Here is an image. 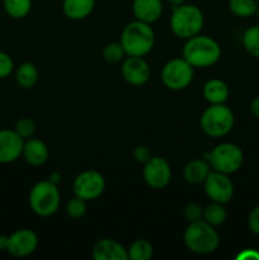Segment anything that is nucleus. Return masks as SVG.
<instances>
[{"label":"nucleus","mask_w":259,"mask_h":260,"mask_svg":"<svg viewBox=\"0 0 259 260\" xmlns=\"http://www.w3.org/2000/svg\"><path fill=\"white\" fill-rule=\"evenodd\" d=\"M220 45L210 36L197 35L185 40L182 57L193 68L205 69L217 63L221 58Z\"/></svg>","instance_id":"1"},{"label":"nucleus","mask_w":259,"mask_h":260,"mask_svg":"<svg viewBox=\"0 0 259 260\" xmlns=\"http://www.w3.org/2000/svg\"><path fill=\"white\" fill-rule=\"evenodd\" d=\"M119 42L126 51L127 56L144 57L154 47L155 32L151 24L135 19L123 28Z\"/></svg>","instance_id":"2"},{"label":"nucleus","mask_w":259,"mask_h":260,"mask_svg":"<svg viewBox=\"0 0 259 260\" xmlns=\"http://www.w3.org/2000/svg\"><path fill=\"white\" fill-rule=\"evenodd\" d=\"M183 240L188 250L198 255L212 254L220 246V235L216 229L205 220L189 222L184 230Z\"/></svg>","instance_id":"3"},{"label":"nucleus","mask_w":259,"mask_h":260,"mask_svg":"<svg viewBox=\"0 0 259 260\" xmlns=\"http://www.w3.org/2000/svg\"><path fill=\"white\" fill-rule=\"evenodd\" d=\"M203 24H205V17L202 10L197 5L184 3L178 7H173L170 29L178 38L188 40L200 35Z\"/></svg>","instance_id":"4"},{"label":"nucleus","mask_w":259,"mask_h":260,"mask_svg":"<svg viewBox=\"0 0 259 260\" xmlns=\"http://www.w3.org/2000/svg\"><path fill=\"white\" fill-rule=\"evenodd\" d=\"M28 203L35 215L40 217H50L57 212L61 203V194L57 185L50 180L37 182L29 190Z\"/></svg>","instance_id":"5"},{"label":"nucleus","mask_w":259,"mask_h":260,"mask_svg":"<svg viewBox=\"0 0 259 260\" xmlns=\"http://www.w3.org/2000/svg\"><path fill=\"white\" fill-rule=\"evenodd\" d=\"M235 124L233 111L226 104H210L200 118L203 134L212 139H220L231 132Z\"/></svg>","instance_id":"6"},{"label":"nucleus","mask_w":259,"mask_h":260,"mask_svg":"<svg viewBox=\"0 0 259 260\" xmlns=\"http://www.w3.org/2000/svg\"><path fill=\"white\" fill-rule=\"evenodd\" d=\"M206 160L211 169L222 174H234L244 162V152L233 142H222L207 154Z\"/></svg>","instance_id":"7"},{"label":"nucleus","mask_w":259,"mask_h":260,"mask_svg":"<svg viewBox=\"0 0 259 260\" xmlns=\"http://www.w3.org/2000/svg\"><path fill=\"white\" fill-rule=\"evenodd\" d=\"M160 76L165 88L179 91L190 85L195 76V68L183 57H175L163 66Z\"/></svg>","instance_id":"8"},{"label":"nucleus","mask_w":259,"mask_h":260,"mask_svg":"<svg viewBox=\"0 0 259 260\" xmlns=\"http://www.w3.org/2000/svg\"><path fill=\"white\" fill-rule=\"evenodd\" d=\"M106 189V179L99 172L93 169L84 170L76 175L73 183L74 194L83 198L86 202L101 197Z\"/></svg>","instance_id":"9"},{"label":"nucleus","mask_w":259,"mask_h":260,"mask_svg":"<svg viewBox=\"0 0 259 260\" xmlns=\"http://www.w3.org/2000/svg\"><path fill=\"white\" fill-rule=\"evenodd\" d=\"M142 178L152 189H163L172 180V168L161 156H151L144 164Z\"/></svg>","instance_id":"10"},{"label":"nucleus","mask_w":259,"mask_h":260,"mask_svg":"<svg viewBox=\"0 0 259 260\" xmlns=\"http://www.w3.org/2000/svg\"><path fill=\"white\" fill-rule=\"evenodd\" d=\"M203 184H205L206 196L212 202L225 205L233 200L235 188H234V183L231 182L228 174L211 170Z\"/></svg>","instance_id":"11"},{"label":"nucleus","mask_w":259,"mask_h":260,"mask_svg":"<svg viewBox=\"0 0 259 260\" xmlns=\"http://www.w3.org/2000/svg\"><path fill=\"white\" fill-rule=\"evenodd\" d=\"M38 236L30 229H19L9 235L7 251L15 258H25L36 251Z\"/></svg>","instance_id":"12"},{"label":"nucleus","mask_w":259,"mask_h":260,"mask_svg":"<svg viewBox=\"0 0 259 260\" xmlns=\"http://www.w3.org/2000/svg\"><path fill=\"white\" fill-rule=\"evenodd\" d=\"M121 73L126 83L134 86L145 85L151 75L147 61L140 56H127L122 61Z\"/></svg>","instance_id":"13"},{"label":"nucleus","mask_w":259,"mask_h":260,"mask_svg":"<svg viewBox=\"0 0 259 260\" xmlns=\"http://www.w3.org/2000/svg\"><path fill=\"white\" fill-rule=\"evenodd\" d=\"M24 140L14 129H0V164H12L22 156Z\"/></svg>","instance_id":"14"},{"label":"nucleus","mask_w":259,"mask_h":260,"mask_svg":"<svg viewBox=\"0 0 259 260\" xmlns=\"http://www.w3.org/2000/svg\"><path fill=\"white\" fill-rule=\"evenodd\" d=\"M93 258L95 260H127V249L113 239L104 238L93 246Z\"/></svg>","instance_id":"15"},{"label":"nucleus","mask_w":259,"mask_h":260,"mask_svg":"<svg viewBox=\"0 0 259 260\" xmlns=\"http://www.w3.org/2000/svg\"><path fill=\"white\" fill-rule=\"evenodd\" d=\"M22 156L25 162L32 167H42L47 162L50 151H48L47 145L42 140L30 137V139L24 140Z\"/></svg>","instance_id":"16"},{"label":"nucleus","mask_w":259,"mask_h":260,"mask_svg":"<svg viewBox=\"0 0 259 260\" xmlns=\"http://www.w3.org/2000/svg\"><path fill=\"white\" fill-rule=\"evenodd\" d=\"M132 13L137 20L152 24L161 17L163 3L161 0H134Z\"/></svg>","instance_id":"17"},{"label":"nucleus","mask_w":259,"mask_h":260,"mask_svg":"<svg viewBox=\"0 0 259 260\" xmlns=\"http://www.w3.org/2000/svg\"><path fill=\"white\" fill-rule=\"evenodd\" d=\"M211 167L206 159H193L183 169V178L187 183L193 185L202 184L210 174Z\"/></svg>","instance_id":"18"},{"label":"nucleus","mask_w":259,"mask_h":260,"mask_svg":"<svg viewBox=\"0 0 259 260\" xmlns=\"http://www.w3.org/2000/svg\"><path fill=\"white\" fill-rule=\"evenodd\" d=\"M95 0H63L62 12L71 20H83L93 13Z\"/></svg>","instance_id":"19"},{"label":"nucleus","mask_w":259,"mask_h":260,"mask_svg":"<svg viewBox=\"0 0 259 260\" xmlns=\"http://www.w3.org/2000/svg\"><path fill=\"white\" fill-rule=\"evenodd\" d=\"M202 94L210 104H225L229 99L228 84L221 79H211L203 85Z\"/></svg>","instance_id":"20"},{"label":"nucleus","mask_w":259,"mask_h":260,"mask_svg":"<svg viewBox=\"0 0 259 260\" xmlns=\"http://www.w3.org/2000/svg\"><path fill=\"white\" fill-rule=\"evenodd\" d=\"M38 74L37 68L32 62H23L15 70V81L22 89H32L35 88L36 84L38 83Z\"/></svg>","instance_id":"21"},{"label":"nucleus","mask_w":259,"mask_h":260,"mask_svg":"<svg viewBox=\"0 0 259 260\" xmlns=\"http://www.w3.org/2000/svg\"><path fill=\"white\" fill-rule=\"evenodd\" d=\"M226 218H228V212H226L222 203L212 202L211 201V203H208L203 208L202 220H205L206 222L210 223L213 228H217V226H221L222 223H225Z\"/></svg>","instance_id":"22"},{"label":"nucleus","mask_w":259,"mask_h":260,"mask_svg":"<svg viewBox=\"0 0 259 260\" xmlns=\"http://www.w3.org/2000/svg\"><path fill=\"white\" fill-rule=\"evenodd\" d=\"M3 8L13 19H23L32 9V0H3Z\"/></svg>","instance_id":"23"},{"label":"nucleus","mask_w":259,"mask_h":260,"mask_svg":"<svg viewBox=\"0 0 259 260\" xmlns=\"http://www.w3.org/2000/svg\"><path fill=\"white\" fill-rule=\"evenodd\" d=\"M127 253L131 260H150L154 255V248L146 239H137L130 245Z\"/></svg>","instance_id":"24"},{"label":"nucleus","mask_w":259,"mask_h":260,"mask_svg":"<svg viewBox=\"0 0 259 260\" xmlns=\"http://www.w3.org/2000/svg\"><path fill=\"white\" fill-rule=\"evenodd\" d=\"M258 8L256 0H229V9L239 18L253 17L258 12Z\"/></svg>","instance_id":"25"},{"label":"nucleus","mask_w":259,"mask_h":260,"mask_svg":"<svg viewBox=\"0 0 259 260\" xmlns=\"http://www.w3.org/2000/svg\"><path fill=\"white\" fill-rule=\"evenodd\" d=\"M243 46L246 52L253 57L259 58V25H253L244 32Z\"/></svg>","instance_id":"26"},{"label":"nucleus","mask_w":259,"mask_h":260,"mask_svg":"<svg viewBox=\"0 0 259 260\" xmlns=\"http://www.w3.org/2000/svg\"><path fill=\"white\" fill-rule=\"evenodd\" d=\"M103 58L109 63H118L122 62L127 57L126 51L122 47L121 42H109L104 46L102 51Z\"/></svg>","instance_id":"27"},{"label":"nucleus","mask_w":259,"mask_h":260,"mask_svg":"<svg viewBox=\"0 0 259 260\" xmlns=\"http://www.w3.org/2000/svg\"><path fill=\"white\" fill-rule=\"evenodd\" d=\"M66 213L69 217L74 218V220L81 218L86 213V201L78 196L73 197L66 205Z\"/></svg>","instance_id":"28"},{"label":"nucleus","mask_w":259,"mask_h":260,"mask_svg":"<svg viewBox=\"0 0 259 260\" xmlns=\"http://www.w3.org/2000/svg\"><path fill=\"white\" fill-rule=\"evenodd\" d=\"M14 131L22 137L23 140H27L33 137L36 132V123L32 118L28 117H22L18 119L14 124Z\"/></svg>","instance_id":"29"},{"label":"nucleus","mask_w":259,"mask_h":260,"mask_svg":"<svg viewBox=\"0 0 259 260\" xmlns=\"http://www.w3.org/2000/svg\"><path fill=\"white\" fill-rule=\"evenodd\" d=\"M14 71V61L4 51H0V80L9 78Z\"/></svg>","instance_id":"30"},{"label":"nucleus","mask_w":259,"mask_h":260,"mask_svg":"<svg viewBox=\"0 0 259 260\" xmlns=\"http://www.w3.org/2000/svg\"><path fill=\"white\" fill-rule=\"evenodd\" d=\"M184 218L188 221V222H195V221L202 220L203 216V208L201 207L198 203H188L187 206L184 207Z\"/></svg>","instance_id":"31"},{"label":"nucleus","mask_w":259,"mask_h":260,"mask_svg":"<svg viewBox=\"0 0 259 260\" xmlns=\"http://www.w3.org/2000/svg\"><path fill=\"white\" fill-rule=\"evenodd\" d=\"M248 228L251 234L259 236V205L251 210L248 217Z\"/></svg>","instance_id":"32"},{"label":"nucleus","mask_w":259,"mask_h":260,"mask_svg":"<svg viewBox=\"0 0 259 260\" xmlns=\"http://www.w3.org/2000/svg\"><path fill=\"white\" fill-rule=\"evenodd\" d=\"M151 151L149 150V147L144 146V145H139V146L135 147L134 150V157L137 162L140 164H145L147 160L151 157Z\"/></svg>","instance_id":"33"},{"label":"nucleus","mask_w":259,"mask_h":260,"mask_svg":"<svg viewBox=\"0 0 259 260\" xmlns=\"http://www.w3.org/2000/svg\"><path fill=\"white\" fill-rule=\"evenodd\" d=\"M259 259V253L256 250H254V249H246V250H244L243 253H240L238 255V259Z\"/></svg>","instance_id":"34"},{"label":"nucleus","mask_w":259,"mask_h":260,"mask_svg":"<svg viewBox=\"0 0 259 260\" xmlns=\"http://www.w3.org/2000/svg\"><path fill=\"white\" fill-rule=\"evenodd\" d=\"M250 112L255 118L259 119V95H256L255 98L251 101L250 103Z\"/></svg>","instance_id":"35"},{"label":"nucleus","mask_w":259,"mask_h":260,"mask_svg":"<svg viewBox=\"0 0 259 260\" xmlns=\"http://www.w3.org/2000/svg\"><path fill=\"white\" fill-rule=\"evenodd\" d=\"M8 240H9V236L0 235V251H7Z\"/></svg>","instance_id":"36"},{"label":"nucleus","mask_w":259,"mask_h":260,"mask_svg":"<svg viewBox=\"0 0 259 260\" xmlns=\"http://www.w3.org/2000/svg\"><path fill=\"white\" fill-rule=\"evenodd\" d=\"M48 180H50L51 183H53V184H60V182H61V175L58 174L57 172H53V173H51L50 174V177H48Z\"/></svg>","instance_id":"37"},{"label":"nucleus","mask_w":259,"mask_h":260,"mask_svg":"<svg viewBox=\"0 0 259 260\" xmlns=\"http://www.w3.org/2000/svg\"><path fill=\"white\" fill-rule=\"evenodd\" d=\"M167 2L170 3V4H172L173 7H178V5L184 4L185 0H167Z\"/></svg>","instance_id":"38"},{"label":"nucleus","mask_w":259,"mask_h":260,"mask_svg":"<svg viewBox=\"0 0 259 260\" xmlns=\"http://www.w3.org/2000/svg\"><path fill=\"white\" fill-rule=\"evenodd\" d=\"M256 15H258V20H259V8H258V12H256Z\"/></svg>","instance_id":"39"}]
</instances>
